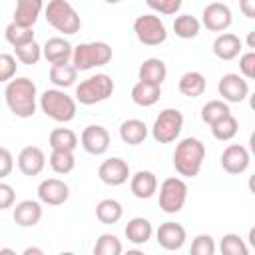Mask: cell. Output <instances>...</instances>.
I'll return each mask as SVG.
<instances>
[{
	"label": "cell",
	"instance_id": "cell-9",
	"mask_svg": "<svg viewBox=\"0 0 255 255\" xmlns=\"http://www.w3.org/2000/svg\"><path fill=\"white\" fill-rule=\"evenodd\" d=\"M187 183L181 177H167L159 185V209L163 213H179L187 201Z\"/></svg>",
	"mask_w": 255,
	"mask_h": 255
},
{
	"label": "cell",
	"instance_id": "cell-24",
	"mask_svg": "<svg viewBox=\"0 0 255 255\" xmlns=\"http://www.w3.org/2000/svg\"><path fill=\"white\" fill-rule=\"evenodd\" d=\"M137 78H139L141 82L161 86V84H163V80L167 78L165 62H163L161 58H147V60H143V62L139 64Z\"/></svg>",
	"mask_w": 255,
	"mask_h": 255
},
{
	"label": "cell",
	"instance_id": "cell-26",
	"mask_svg": "<svg viewBox=\"0 0 255 255\" xmlns=\"http://www.w3.org/2000/svg\"><path fill=\"white\" fill-rule=\"evenodd\" d=\"M120 137L124 143L128 145H139L145 141L147 137V126L143 120H137V118H129L126 122H122L120 126Z\"/></svg>",
	"mask_w": 255,
	"mask_h": 255
},
{
	"label": "cell",
	"instance_id": "cell-43",
	"mask_svg": "<svg viewBox=\"0 0 255 255\" xmlns=\"http://www.w3.org/2000/svg\"><path fill=\"white\" fill-rule=\"evenodd\" d=\"M14 203H16V191H14V187L10 183H4L0 179V211L14 207Z\"/></svg>",
	"mask_w": 255,
	"mask_h": 255
},
{
	"label": "cell",
	"instance_id": "cell-1",
	"mask_svg": "<svg viewBox=\"0 0 255 255\" xmlns=\"http://www.w3.org/2000/svg\"><path fill=\"white\" fill-rule=\"evenodd\" d=\"M4 100H6L8 110L16 118H22V120L32 118L38 108V88L30 78L14 76L10 82H6Z\"/></svg>",
	"mask_w": 255,
	"mask_h": 255
},
{
	"label": "cell",
	"instance_id": "cell-28",
	"mask_svg": "<svg viewBox=\"0 0 255 255\" xmlns=\"http://www.w3.org/2000/svg\"><path fill=\"white\" fill-rule=\"evenodd\" d=\"M122 215H124V207H122V203H120L118 199L108 197V199H102V201L96 205V217H98V221L104 223V225H114V223H118V221L122 219Z\"/></svg>",
	"mask_w": 255,
	"mask_h": 255
},
{
	"label": "cell",
	"instance_id": "cell-30",
	"mask_svg": "<svg viewBox=\"0 0 255 255\" xmlns=\"http://www.w3.org/2000/svg\"><path fill=\"white\" fill-rule=\"evenodd\" d=\"M199 30H201V22H199L195 16H191V14H179V16H175V20H173V32H175V36L181 38V40L197 38Z\"/></svg>",
	"mask_w": 255,
	"mask_h": 255
},
{
	"label": "cell",
	"instance_id": "cell-15",
	"mask_svg": "<svg viewBox=\"0 0 255 255\" xmlns=\"http://www.w3.org/2000/svg\"><path fill=\"white\" fill-rule=\"evenodd\" d=\"M80 143L90 155H102L110 147V131L98 124L86 126L80 135Z\"/></svg>",
	"mask_w": 255,
	"mask_h": 255
},
{
	"label": "cell",
	"instance_id": "cell-37",
	"mask_svg": "<svg viewBox=\"0 0 255 255\" xmlns=\"http://www.w3.org/2000/svg\"><path fill=\"white\" fill-rule=\"evenodd\" d=\"M122 251H124L122 241L114 233H102L94 245L96 255H120Z\"/></svg>",
	"mask_w": 255,
	"mask_h": 255
},
{
	"label": "cell",
	"instance_id": "cell-21",
	"mask_svg": "<svg viewBox=\"0 0 255 255\" xmlns=\"http://www.w3.org/2000/svg\"><path fill=\"white\" fill-rule=\"evenodd\" d=\"M243 50V42L239 36L231 34V32H221L215 40H213V54L215 58L223 60V62H229V60H235Z\"/></svg>",
	"mask_w": 255,
	"mask_h": 255
},
{
	"label": "cell",
	"instance_id": "cell-22",
	"mask_svg": "<svg viewBox=\"0 0 255 255\" xmlns=\"http://www.w3.org/2000/svg\"><path fill=\"white\" fill-rule=\"evenodd\" d=\"M44 10V0H16V8H14V20L20 26H30L34 28L38 16Z\"/></svg>",
	"mask_w": 255,
	"mask_h": 255
},
{
	"label": "cell",
	"instance_id": "cell-44",
	"mask_svg": "<svg viewBox=\"0 0 255 255\" xmlns=\"http://www.w3.org/2000/svg\"><path fill=\"white\" fill-rule=\"evenodd\" d=\"M12 169H14V157H12V153H10V149H6V147L0 145V179L8 177L12 173Z\"/></svg>",
	"mask_w": 255,
	"mask_h": 255
},
{
	"label": "cell",
	"instance_id": "cell-6",
	"mask_svg": "<svg viewBox=\"0 0 255 255\" xmlns=\"http://www.w3.org/2000/svg\"><path fill=\"white\" fill-rule=\"evenodd\" d=\"M114 88L116 84L112 76L108 74L90 76L76 86V102H80L82 106H94V104L106 102L114 94Z\"/></svg>",
	"mask_w": 255,
	"mask_h": 255
},
{
	"label": "cell",
	"instance_id": "cell-42",
	"mask_svg": "<svg viewBox=\"0 0 255 255\" xmlns=\"http://www.w3.org/2000/svg\"><path fill=\"white\" fill-rule=\"evenodd\" d=\"M239 74L245 80H253L255 78V52L253 50H249V52L239 56Z\"/></svg>",
	"mask_w": 255,
	"mask_h": 255
},
{
	"label": "cell",
	"instance_id": "cell-36",
	"mask_svg": "<svg viewBox=\"0 0 255 255\" xmlns=\"http://www.w3.org/2000/svg\"><path fill=\"white\" fill-rule=\"evenodd\" d=\"M14 56H16V60H18L20 64H24V66H34V64H38L40 58H42V46H40L36 40H32V42H28V44H24V46L14 48Z\"/></svg>",
	"mask_w": 255,
	"mask_h": 255
},
{
	"label": "cell",
	"instance_id": "cell-11",
	"mask_svg": "<svg viewBox=\"0 0 255 255\" xmlns=\"http://www.w3.org/2000/svg\"><path fill=\"white\" fill-rule=\"evenodd\" d=\"M233 24V12L223 2H211L201 12V26L209 32H225Z\"/></svg>",
	"mask_w": 255,
	"mask_h": 255
},
{
	"label": "cell",
	"instance_id": "cell-13",
	"mask_svg": "<svg viewBox=\"0 0 255 255\" xmlns=\"http://www.w3.org/2000/svg\"><path fill=\"white\" fill-rule=\"evenodd\" d=\"M131 171H129V165L126 159L122 157H110V159H104L98 167V177L102 179V183L106 185H112V187H118V185H124L128 179H129Z\"/></svg>",
	"mask_w": 255,
	"mask_h": 255
},
{
	"label": "cell",
	"instance_id": "cell-40",
	"mask_svg": "<svg viewBox=\"0 0 255 255\" xmlns=\"http://www.w3.org/2000/svg\"><path fill=\"white\" fill-rule=\"evenodd\" d=\"M193 255H213L215 253V241L211 235L207 233H199L195 235V239L191 241V249Z\"/></svg>",
	"mask_w": 255,
	"mask_h": 255
},
{
	"label": "cell",
	"instance_id": "cell-5",
	"mask_svg": "<svg viewBox=\"0 0 255 255\" xmlns=\"http://www.w3.org/2000/svg\"><path fill=\"white\" fill-rule=\"evenodd\" d=\"M44 14H46L48 24L62 34L72 36L80 32V26H82L80 14L68 0H50L48 6L44 8Z\"/></svg>",
	"mask_w": 255,
	"mask_h": 255
},
{
	"label": "cell",
	"instance_id": "cell-41",
	"mask_svg": "<svg viewBox=\"0 0 255 255\" xmlns=\"http://www.w3.org/2000/svg\"><path fill=\"white\" fill-rule=\"evenodd\" d=\"M16 68H18L16 56L0 52V82H10L16 76Z\"/></svg>",
	"mask_w": 255,
	"mask_h": 255
},
{
	"label": "cell",
	"instance_id": "cell-19",
	"mask_svg": "<svg viewBox=\"0 0 255 255\" xmlns=\"http://www.w3.org/2000/svg\"><path fill=\"white\" fill-rule=\"evenodd\" d=\"M12 217L20 227H34L42 219V203L36 199H22L14 205Z\"/></svg>",
	"mask_w": 255,
	"mask_h": 255
},
{
	"label": "cell",
	"instance_id": "cell-23",
	"mask_svg": "<svg viewBox=\"0 0 255 255\" xmlns=\"http://www.w3.org/2000/svg\"><path fill=\"white\" fill-rule=\"evenodd\" d=\"M126 239L133 245H145L153 235V225L145 217H131L124 229Z\"/></svg>",
	"mask_w": 255,
	"mask_h": 255
},
{
	"label": "cell",
	"instance_id": "cell-39",
	"mask_svg": "<svg viewBox=\"0 0 255 255\" xmlns=\"http://www.w3.org/2000/svg\"><path fill=\"white\" fill-rule=\"evenodd\" d=\"M145 4L155 12V14H163V16H173L181 10L183 0H145Z\"/></svg>",
	"mask_w": 255,
	"mask_h": 255
},
{
	"label": "cell",
	"instance_id": "cell-48",
	"mask_svg": "<svg viewBox=\"0 0 255 255\" xmlns=\"http://www.w3.org/2000/svg\"><path fill=\"white\" fill-rule=\"evenodd\" d=\"M0 253H10V255H14L16 251H12V249H0Z\"/></svg>",
	"mask_w": 255,
	"mask_h": 255
},
{
	"label": "cell",
	"instance_id": "cell-33",
	"mask_svg": "<svg viewBox=\"0 0 255 255\" xmlns=\"http://www.w3.org/2000/svg\"><path fill=\"white\" fill-rule=\"evenodd\" d=\"M48 143L52 149H70L74 151L78 147V135L70 128H56L48 135Z\"/></svg>",
	"mask_w": 255,
	"mask_h": 255
},
{
	"label": "cell",
	"instance_id": "cell-3",
	"mask_svg": "<svg viewBox=\"0 0 255 255\" xmlns=\"http://www.w3.org/2000/svg\"><path fill=\"white\" fill-rule=\"evenodd\" d=\"M40 110L54 122H60V124H68L76 118V112H78V102L76 98L68 96L62 88H50V90H44L42 96H40Z\"/></svg>",
	"mask_w": 255,
	"mask_h": 255
},
{
	"label": "cell",
	"instance_id": "cell-27",
	"mask_svg": "<svg viewBox=\"0 0 255 255\" xmlns=\"http://www.w3.org/2000/svg\"><path fill=\"white\" fill-rule=\"evenodd\" d=\"M161 98V86H155V84H147V82H137L133 84L131 88V102L135 106H141V108H149L153 104H157Z\"/></svg>",
	"mask_w": 255,
	"mask_h": 255
},
{
	"label": "cell",
	"instance_id": "cell-34",
	"mask_svg": "<svg viewBox=\"0 0 255 255\" xmlns=\"http://www.w3.org/2000/svg\"><path fill=\"white\" fill-rule=\"evenodd\" d=\"M4 38L6 42L12 46V48H18V46H24L28 42L34 40V28L30 26H20L16 22H10L4 30Z\"/></svg>",
	"mask_w": 255,
	"mask_h": 255
},
{
	"label": "cell",
	"instance_id": "cell-35",
	"mask_svg": "<svg viewBox=\"0 0 255 255\" xmlns=\"http://www.w3.org/2000/svg\"><path fill=\"white\" fill-rule=\"evenodd\" d=\"M227 114H231V110H229V104L223 102V100H209V102L203 104V108H201V120H203V124H207V126L215 124L217 120H221V118L227 116Z\"/></svg>",
	"mask_w": 255,
	"mask_h": 255
},
{
	"label": "cell",
	"instance_id": "cell-4",
	"mask_svg": "<svg viewBox=\"0 0 255 255\" xmlns=\"http://www.w3.org/2000/svg\"><path fill=\"white\" fill-rule=\"evenodd\" d=\"M112 46L108 42H82L72 52V64L78 72H88L112 62Z\"/></svg>",
	"mask_w": 255,
	"mask_h": 255
},
{
	"label": "cell",
	"instance_id": "cell-18",
	"mask_svg": "<svg viewBox=\"0 0 255 255\" xmlns=\"http://www.w3.org/2000/svg\"><path fill=\"white\" fill-rule=\"evenodd\" d=\"M72 52H74V46L66 38H62V36L48 38L46 44L42 46V56L52 66H56V64H68L72 60Z\"/></svg>",
	"mask_w": 255,
	"mask_h": 255
},
{
	"label": "cell",
	"instance_id": "cell-47",
	"mask_svg": "<svg viewBox=\"0 0 255 255\" xmlns=\"http://www.w3.org/2000/svg\"><path fill=\"white\" fill-rule=\"evenodd\" d=\"M247 46H249V48H255V42H253V32H249V38H247Z\"/></svg>",
	"mask_w": 255,
	"mask_h": 255
},
{
	"label": "cell",
	"instance_id": "cell-10",
	"mask_svg": "<svg viewBox=\"0 0 255 255\" xmlns=\"http://www.w3.org/2000/svg\"><path fill=\"white\" fill-rule=\"evenodd\" d=\"M217 92L227 104H239L249 96V84L241 74H223L217 82Z\"/></svg>",
	"mask_w": 255,
	"mask_h": 255
},
{
	"label": "cell",
	"instance_id": "cell-49",
	"mask_svg": "<svg viewBox=\"0 0 255 255\" xmlns=\"http://www.w3.org/2000/svg\"><path fill=\"white\" fill-rule=\"evenodd\" d=\"M106 4H118V2H122V0H104Z\"/></svg>",
	"mask_w": 255,
	"mask_h": 255
},
{
	"label": "cell",
	"instance_id": "cell-20",
	"mask_svg": "<svg viewBox=\"0 0 255 255\" xmlns=\"http://www.w3.org/2000/svg\"><path fill=\"white\" fill-rule=\"evenodd\" d=\"M129 189L137 199H149L157 193V177L149 169H139L129 175Z\"/></svg>",
	"mask_w": 255,
	"mask_h": 255
},
{
	"label": "cell",
	"instance_id": "cell-29",
	"mask_svg": "<svg viewBox=\"0 0 255 255\" xmlns=\"http://www.w3.org/2000/svg\"><path fill=\"white\" fill-rule=\"evenodd\" d=\"M78 80V70L74 68V64H56L50 68V82L54 84V88H70L74 86Z\"/></svg>",
	"mask_w": 255,
	"mask_h": 255
},
{
	"label": "cell",
	"instance_id": "cell-8",
	"mask_svg": "<svg viewBox=\"0 0 255 255\" xmlns=\"http://www.w3.org/2000/svg\"><path fill=\"white\" fill-rule=\"evenodd\" d=\"M133 34L143 46H159L167 40V28L157 14H141L133 20Z\"/></svg>",
	"mask_w": 255,
	"mask_h": 255
},
{
	"label": "cell",
	"instance_id": "cell-14",
	"mask_svg": "<svg viewBox=\"0 0 255 255\" xmlns=\"http://www.w3.org/2000/svg\"><path fill=\"white\" fill-rule=\"evenodd\" d=\"M70 197V187L64 179H58V177H48V179H42L40 185H38V201L44 203V205H64Z\"/></svg>",
	"mask_w": 255,
	"mask_h": 255
},
{
	"label": "cell",
	"instance_id": "cell-25",
	"mask_svg": "<svg viewBox=\"0 0 255 255\" xmlns=\"http://www.w3.org/2000/svg\"><path fill=\"white\" fill-rule=\"evenodd\" d=\"M205 88H207L205 76L197 70H189V72L181 74V78L177 82V90L185 98H199V96H203Z\"/></svg>",
	"mask_w": 255,
	"mask_h": 255
},
{
	"label": "cell",
	"instance_id": "cell-12",
	"mask_svg": "<svg viewBox=\"0 0 255 255\" xmlns=\"http://www.w3.org/2000/svg\"><path fill=\"white\" fill-rule=\"evenodd\" d=\"M219 163H221L223 171H227L229 175H239V173L247 171V167L251 163V155H249V151H247L245 145H241V143H229L223 149V153L219 157Z\"/></svg>",
	"mask_w": 255,
	"mask_h": 255
},
{
	"label": "cell",
	"instance_id": "cell-38",
	"mask_svg": "<svg viewBox=\"0 0 255 255\" xmlns=\"http://www.w3.org/2000/svg\"><path fill=\"white\" fill-rule=\"evenodd\" d=\"M219 249L223 255H247L249 253V247L245 245V241L237 233H225L221 237Z\"/></svg>",
	"mask_w": 255,
	"mask_h": 255
},
{
	"label": "cell",
	"instance_id": "cell-17",
	"mask_svg": "<svg viewBox=\"0 0 255 255\" xmlns=\"http://www.w3.org/2000/svg\"><path fill=\"white\" fill-rule=\"evenodd\" d=\"M18 169L28 175V177H34V175H40L46 167V155L42 151V147L38 145H26L20 149L18 153Z\"/></svg>",
	"mask_w": 255,
	"mask_h": 255
},
{
	"label": "cell",
	"instance_id": "cell-46",
	"mask_svg": "<svg viewBox=\"0 0 255 255\" xmlns=\"http://www.w3.org/2000/svg\"><path fill=\"white\" fill-rule=\"evenodd\" d=\"M44 255V249H40V247H26L24 249V255Z\"/></svg>",
	"mask_w": 255,
	"mask_h": 255
},
{
	"label": "cell",
	"instance_id": "cell-31",
	"mask_svg": "<svg viewBox=\"0 0 255 255\" xmlns=\"http://www.w3.org/2000/svg\"><path fill=\"white\" fill-rule=\"evenodd\" d=\"M237 131H239V122L233 114H227L221 120H217L215 124H211V135L217 141H229L237 135Z\"/></svg>",
	"mask_w": 255,
	"mask_h": 255
},
{
	"label": "cell",
	"instance_id": "cell-16",
	"mask_svg": "<svg viewBox=\"0 0 255 255\" xmlns=\"http://www.w3.org/2000/svg\"><path fill=\"white\" fill-rule=\"evenodd\" d=\"M155 239L159 243V247H163L165 251H177L183 247L185 239H187V231L181 223L175 221H165L157 227L155 231Z\"/></svg>",
	"mask_w": 255,
	"mask_h": 255
},
{
	"label": "cell",
	"instance_id": "cell-7",
	"mask_svg": "<svg viewBox=\"0 0 255 255\" xmlns=\"http://www.w3.org/2000/svg\"><path fill=\"white\" fill-rule=\"evenodd\" d=\"M183 129V114L175 108H165L157 114L151 126V137L157 143H171L179 137Z\"/></svg>",
	"mask_w": 255,
	"mask_h": 255
},
{
	"label": "cell",
	"instance_id": "cell-32",
	"mask_svg": "<svg viewBox=\"0 0 255 255\" xmlns=\"http://www.w3.org/2000/svg\"><path fill=\"white\" fill-rule=\"evenodd\" d=\"M48 161H50L52 171H56L58 175H68L76 167V155L70 149H52Z\"/></svg>",
	"mask_w": 255,
	"mask_h": 255
},
{
	"label": "cell",
	"instance_id": "cell-2",
	"mask_svg": "<svg viewBox=\"0 0 255 255\" xmlns=\"http://www.w3.org/2000/svg\"><path fill=\"white\" fill-rule=\"evenodd\" d=\"M205 143L197 137H183L173 151V167L181 177L199 175L205 161Z\"/></svg>",
	"mask_w": 255,
	"mask_h": 255
},
{
	"label": "cell",
	"instance_id": "cell-45",
	"mask_svg": "<svg viewBox=\"0 0 255 255\" xmlns=\"http://www.w3.org/2000/svg\"><path fill=\"white\" fill-rule=\"evenodd\" d=\"M239 10L247 18H255V0H239Z\"/></svg>",
	"mask_w": 255,
	"mask_h": 255
}]
</instances>
